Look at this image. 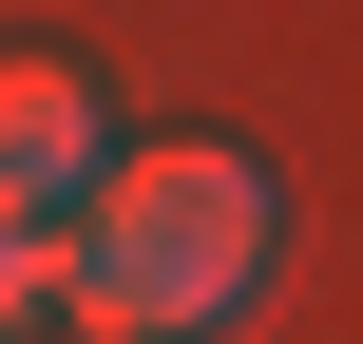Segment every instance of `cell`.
<instances>
[{
	"instance_id": "obj_3",
	"label": "cell",
	"mask_w": 363,
	"mask_h": 344,
	"mask_svg": "<svg viewBox=\"0 0 363 344\" xmlns=\"http://www.w3.org/2000/svg\"><path fill=\"white\" fill-rule=\"evenodd\" d=\"M38 287H77V249H57V230H19V211H0V344L38 326Z\"/></svg>"
},
{
	"instance_id": "obj_1",
	"label": "cell",
	"mask_w": 363,
	"mask_h": 344,
	"mask_svg": "<svg viewBox=\"0 0 363 344\" xmlns=\"http://www.w3.org/2000/svg\"><path fill=\"white\" fill-rule=\"evenodd\" d=\"M268 172L249 153H211V134H172V153H115L96 172V249H77V326L96 344H191L230 326L249 287H268Z\"/></svg>"
},
{
	"instance_id": "obj_2",
	"label": "cell",
	"mask_w": 363,
	"mask_h": 344,
	"mask_svg": "<svg viewBox=\"0 0 363 344\" xmlns=\"http://www.w3.org/2000/svg\"><path fill=\"white\" fill-rule=\"evenodd\" d=\"M96 172H115L96 96H77L57 57H0V211H19V230H57V211H96Z\"/></svg>"
}]
</instances>
